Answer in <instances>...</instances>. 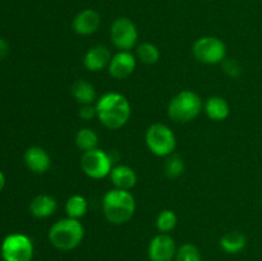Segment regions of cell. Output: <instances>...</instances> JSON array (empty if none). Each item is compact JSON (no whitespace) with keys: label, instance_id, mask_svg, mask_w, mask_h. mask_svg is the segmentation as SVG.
Instances as JSON below:
<instances>
[{"label":"cell","instance_id":"cell-1","mask_svg":"<svg viewBox=\"0 0 262 261\" xmlns=\"http://www.w3.org/2000/svg\"><path fill=\"white\" fill-rule=\"evenodd\" d=\"M97 119L109 129H119L129 120L132 109L127 97L118 92H107L96 101Z\"/></svg>","mask_w":262,"mask_h":261},{"label":"cell","instance_id":"cell-2","mask_svg":"<svg viewBox=\"0 0 262 261\" xmlns=\"http://www.w3.org/2000/svg\"><path fill=\"white\" fill-rule=\"evenodd\" d=\"M102 211L112 224H125L135 215L136 200L129 191L113 188L104 194Z\"/></svg>","mask_w":262,"mask_h":261},{"label":"cell","instance_id":"cell-3","mask_svg":"<svg viewBox=\"0 0 262 261\" xmlns=\"http://www.w3.org/2000/svg\"><path fill=\"white\" fill-rule=\"evenodd\" d=\"M83 235L84 228L82 223L72 217L58 220L49 229V241L54 247L61 251H71L78 247Z\"/></svg>","mask_w":262,"mask_h":261},{"label":"cell","instance_id":"cell-4","mask_svg":"<svg viewBox=\"0 0 262 261\" xmlns=\"http://www.w3.org/2000/svg\"><path fill=\"white\" fill-rule=\"evenodd\" d=\"M204 110V101L196 92L184 90L178 92L168 105V115L176 123H188L196 119Z\"/></svg>","mask_w":262,"mask_h":261},{"label":"cell","instance_id":"cell-5","mask_svg":"<svg viewBox=\"0 0 262 261\" xmlns=\"http://www.w3.org/2000/svg\"><path fill=\"white\" fill-rule=\"evenodd\" d=\"M145 140L148 150L159 158H168L176 150V135L168 125L163 123L150 125L146 130Z\"/></svg>","mask_w":262,"mask_h":261},{"label":"cell","instance_id":"cell-6","mask_svg":"<svg viewBox=\"0 0 262 261\" xmlns=\"http://www.w3.org/2000/svg\"><path fill=\"white\" fill-rule=\"evenodd\" d=\"M0 253L4 261H32L33 243L26 234L13 233L4 238Z\"/></svg>","mask_w":262,"mask_h":261},{"label":"cell","instance_id":"cell-7","mask_svg":"<svg viewBox=\"0 0 262 261\" xmlns=\"http://www.w3.org/2000/svg\"><path fill=\"white\" fill-rule=\"evenodd\" d=\"M192 53L200 63L217 64L222 63L227 56V46L220 38L204 36L194 41Z\"/></svg>","mask_w":262,"mask_h":261},{"label":"cell","instance_id":"cell-8","mask_svg":"<svg viewBox=\"0 0 262 261\" xmlns=\"http://www.w3.org/2000/svg\"><path fill=\"white\" fill-rule=\"evenodd\" d=\"M81 168L87 177L92 179L105 178L113 169L112 158L101 148L83 153L81 158Z\"/></svg>","mask_w":262,"mask_h":261},{"label":"cell","instance_id":"cell-9","mask_svg":"<svg viewBox=\"0 0 262 261\" xmlns=\"http://www.w3.org/2000/svg\"><path fill=\"white\" fill-rule=\"evenodd\" d=\"M110 37L113 45L119 51H130L138 40L137 27L129 18L119 17L112 23Z\"/></svg>","mask_w":262,"mask_h":261},{"label":"cell","instance_id":"cell-10","mask_svg":"<svg viewBox=\"0 0 262 261\" xmlns=\"http://www.w3.org/2000/svg\"><path fill=\"white\" fill-rule=\"evenodd\" d=\"M176 253V242L168 233L158 234L148 245V258L151 261H171Z\"/></svg>","mask_w":262,"mask_h":261},{"label":"cell","instance_id":"cell-11","mask_svg":"<svg viewBox=\"0 0 262 261\" xmlns=\"http://www.w3.org/2000/svg\"><path fill=\"white\" fill-rule=\"evenodd\" d=\"M107 69L113 78H128L136 69V56L130 51H119L112 58Z\"/></svg>","mask_w":262,"mask_h":261},{"label":"cell","instance_id":"cell-12","mask_svg":"<svg viewBox=\"0 0 262 261\" xmlns=\"http://www.w3.org/2000/svg\"><path fill=\"white\" fill-rule=\"evenodd\" d=\"M101 25V17L95 9H83L74 17L73 31L79 36H90L96 32Z\"/></svg>","mask_w":262,"mask_h":261},{"label":"cell","instance_id":"cell-13","mask_svg":"<svg viewBox=\"0 0 262 261\" xmlns=\"http://www.w3.org/2000/svg\"><path fill=\"white\" fill-rule=\"evenodd\" d=\"M26 166L35 174H43L49 170L51 165L50 155L45 148L40 146H31L25 151L23 155Z\"/></svg>","mask_w":262,"mask_h":261},{"label":"cell","instance_id":"cell-14","mask_svg":"<svg viewBox=\"0 0 262 261\" xmlns=\"http://www.w3.org/2000/svg\"><path fill=\"white\" fill-rule=\"evenodd\" d=\"M112 53L105 45H96L90 49L83 58V66L90 72H99L109 67Z\"/></svg>","mask_w":262,"mask_h":261},{"label":"cell","instance_id":"cell-15","mask_svg":"<svg viewBox=\"0 0 262 261\" xmlns=\"http://www.w3.org/2000/svg\"><path fill=\"white\" fill-rule=\"evenodd\" d=\"M58 209V202L53 196L46 193L37 194L30 202V212L37 219H45L51 216Z\"/></svg>","mask_w":262,"mask_h":261},{"label":"cell","instance_id":"cell-16","mask_svg":"<svg viewBox=\"0 0 262 261\" xmlns=\"http://www.w3.org/2000/svg\"><path fill=\"white\" fill-rule=\"evenodd\" d=\"M110 181L115 188L129 191L137 183V174L132 168L127 165H117L112 169L109 174Z\"/></svg>","mask_w":262,"mask_h":261},{"label":"cell","instance_id":"cell-17","mask_svg":"<svg viewBox=\"0 0 262 261\" xmlns=\"http://www.w3.org/2000/svg\"><path fill=\"white\" fill-rule=\"evenodd\" d=\"M204 110L211 120L222 122V120H225L229 117L230 107L224 97L211 96L204 102Z\"/></svg>","mask_w":262,"mask_h":261},{"label":"cell","instance_id":"cell-18","mask_svg":"<svg viewBox=\"0 0 262 261\" xmlns=\"http://www.w3.org/2000/svg\"><path fill=\"white\" fill-rule=\"evenodd\" d=\"M71 92L72 96L81 105L94 104L96 100V90L90 82L84 79H78L74 82L71 87Z\"/></svg>","mask_w":262,"mask_h":261},{"label":"cell","instance_id":"cell-19","mask_svg":"<svg viewBox=\"0 0 262 261\" xmlns=\"http://www.w3.org/2000/svg\"><path fill=\"white\" fill-rule=\"evenodd\" d=\"M247 245V238L243 233L241 232H229L225 235H223L220 240V247L224 252L234 255V253L241 252L245 250Z\"/></svg>","mask_w":262,"mask_h":261},{"label":"cell","instance_id":"cell-20","mask_svg":"<svg viewBox=\"0 0 262 261\" xmlns=\"http://www.w3.org/2000/svg\"><path fill=\"white\" fill-rule=\"evenodd\" d=\"M87 210H89V202L81 194H73L67 200L66 212L68 217L79 220L86 215Z\"/></svg>","mask_w":262,"mask_h":261},{"label":"cell","instance_id":"cell-21","mask_svg":"<svg viewBox=\"0 0 262 261\" xmlns=\"http://www.w3.org/2000/svg\"><path fill=\"white\" fill-rule=\"evenodd\" d=\"M76 145L83 153L97 148L99 145V136L91 128H81L76 135Z\"/></svg>","mask_w":262,"mask_h":261},{"label":"cell","instance_id":"cell-22","mask_svg":"<svg viewBox=\"0 0 262 261\" xmlns=\"http://www.w3.org/2000/svg\"><path fill=\"white\" fill-rule=\"evenodd\" d=\"M136 55L142 63L145 64H155L160 59V51L158 46L150 42H143L137 46Z\"/></svg>","mask_w":262,"mask_h":261},{"label":"cell","instance_id":"cell-23","mask_svg":"<svg viewBox=\"0 0 262 261\" xmlns=\"http://www.w3.org/2000/svg\"><path fill=\"white\" fill-rule=\"evenodd\" d=\"M178 217L173 210H163L156 217V228L161 233H169L177 227Z\"/></svg>","mask_w":262,"mask_h":261},{"label":"cell","instance_id":"cell-24","mask_svg":"<svg viewBox=\"0 0 262 261\" xmlns=\"http://www.w3.org/2000/svg\"><path fill=\"white\" fill-rule=\"evenodd\" d=\"M164 171L165 176L169 178H178L183 174L184 171V161L179 155H171L168 156L165 164H164Z\"/></svg>","mask_w":262,"mask_h":261},{"label":"cell","instance_id":"cell-25","mask_svg":"<svg viewBox=\"0 0 262 261\" xmlns=\"http://www.w3.org/2000/svg\"><path fill=\"white\" fill-rule=\"evenodd\" d=\"M177 261H202L201 252L199 248L192 243H186L177 250Z\"/></svg>","mask_w":262,"mask_h":261},{"label":"cell","instance_id":"cell-26","mask_svg":"<svg viewBox=\"0 0 262 261\" xmlns=\"http://www.w3.org/2000/svg\"><path fill=\"white\" fill-rule=\"evenodd\" d=\"M223 71L228 74L229 77H233V78H237L242 74V66L238 60L235 59H227L222 61Z\"/></svg>","mask_w":262,"mask_h":261},{"label":"cell","instance_id":"cell-27","mask_svg":"<svg viewBox=\"0 0 262 261\" xmlns=\"http://www.w3.org/2000/svg\"><path fill=\"white\" fill-rule=\"evenodd\" d=\"M78 115L83 120H91V119H94V118H97L96 105H94V104L82 105L81 109H79Z\"/></svg>","mask_w":262,"mask_h":261},{"label":"cell","instance_id":"cell-28","mask_svg":"<svg viewBox=\"0 0 262 261\" xmlns=\"http://www.w3.org/2000/svg\"><path fill=\"white\" fill-rule=\"evenodd\" d=\"M8 54H9V44L7 40L0 37V60L7 58Z\"/></svg>","mask_w":262,"mask_h":261},{"label":"cell","instance_id":"cell-29","mask_svg":"<svg viewBox=\"0 0 262 261\" xmlns=\"http://www.w3.org/2000/svg\"><path fill=\"white\" fill-rule=\"evenodd\" d=\"M4 186H5V177H4V174H3V171L0 170V192L3 191Z\"/></svg>","mask_w":262,"mask_h":261},{"label":"cell","instance_id":"cell-30","mask_svg":"<svg viewBox=\"0 0 262 261\" xmlns=\"http://www.w3.org/2000/svg\"><path fill=\"white\" fill-rule=\"evenodd\" d=\"M261 202H262V201H261Z\"/></svg>","mask_w":262,"mask_h":261}]
</instances>
